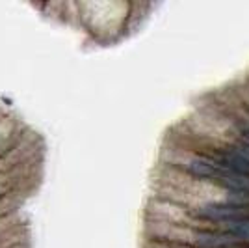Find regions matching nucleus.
Masks as SVG:
<instances>
[{
  "instance_id": "f257e3e1",
  "label": "nucleus",
  "mask_w": 249,
  "mask_h": 248,
  "mask_svg": "<svg viewBox=\"0 0 249 248\" xmlns=\"http://www.w3.org/2000/svg\"><path fill=\"white\" fill-rule=\"evenodd\" d=\"M218 229L225 231L229 235L236 237L238 241H242L244 245L249 247V218H242V220H234V222H229L223 226H218Z\"/></svg>"
},
{
  "instance_id": "f03ea898",
  "label": "nucleus",
  "mask_w": 249,
  "mask_h": 248,
  "mask_svg": "<svg viewBox=\"0 0 249 248\" xmlns=\"http://www.w3.org/2000/svg\"><path fill=\"white\" fill-rule=\"evenodd\" d=\"M246 248H249V247H246Z\"/></svg>"
}]
</instances>
